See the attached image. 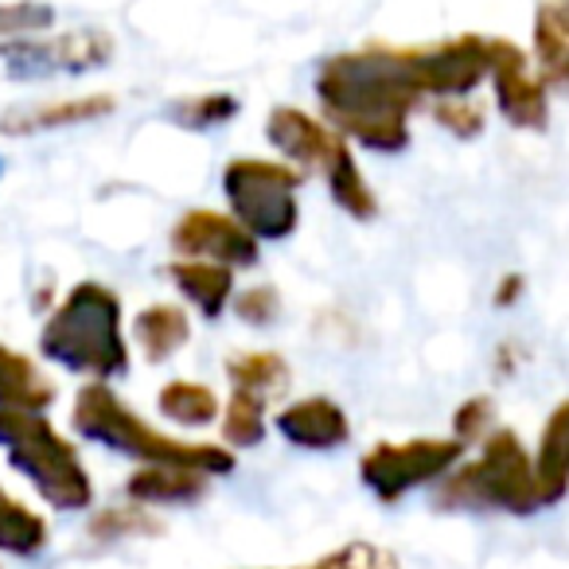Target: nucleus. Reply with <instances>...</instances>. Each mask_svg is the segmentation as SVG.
<instances>
[{
    "mask_svg": "<svg viewBox=\"0 0 569 569\" xmlns=\"http://www.w3.org/2000/svg\"><path fill=\"white\" fill-rule=\"evenodd\" d=\"M234 312H238V320H246V325H253V328L273 325L277 312H281L277 289H269V284H253V289H246V293H234Z\"/></svg>",
    "mask_w": 569,
    "mask_h": 569,
    "instance_id": "31",
    "label": "nucleus"
},
{
    "mask_svg": "<svg viewBox=\"0 0 569 569\" xmlns=\"http://www.w3.org/2000/svg\"><path fill=\"white\" fill-rule=\"evenodd\" d=\"M0 172H4V160H0Z\"/></svg>",
    "mask_w": 569,
    "mask_h": 569,
    "instance_id": "33",
    "label": "nucleus"
},
{
    "mask_svg": "<svg viewBox=\"0 0 569 569\" xmlns=\"http://www.w3.org/2000/svg\"><path fill=\"white\" fill-rule=\"evenodd\" d=\"M227 379L230 387L253 390V395L269 398L281 395L289 387V363L277 351H234L227 359Z\"/></svg>",
    "mask_w": 569,
    "mask_h": 569,
    "instance_id": "24",
    "label": "nucleus"
},
{
    "mask_svg": "<svg viewBox=\"0 0 569 569\" xmlns=\"http://www.w3.org/2000/svg\"><path fill=\"white\" fill-rule=\"evenodd\" d=\"M266 137L297 168H317L332 191V203L348 211L351 219L367 222L379 214V199L359 172L351 141L325 118H312L301 106H273L266 118Z\"/></svg>",
    "mask_w": 569,
    "mask_h": 569,
    "instance_id": "4",
    "label": "nucleus"
},
{
    "mask_svg": "<svg viewBox=\"0 0 569 569\" xmlns=\"http://www.w3.org/2000/svg\"><path fill=\"white\" fill-rule=\"evenodd\" d=\"M168 281L183 293V301H191L199 309V317L219 320L222 309L234 297V269L219 266V261H199V258H180L168 266Z\"/></svg>",
    "mask_w": 569,
    "mask_h": 569,
    "instance_id": "16",
    "label": "nucleus"
},
{
    "mask_svg": "<svg viewBox=\"0 0 569 569\" xmlns=\"http://www.w3.org/2000/svg\"><path fill=\"white\" fill-rule=\"evenodd\" d=\"M172 246L180 258H199V261H219L230 269H250L261 261V246L234 214L207 211L196 207L172 227Z\"/></svg>",
    "mask_w": 569,
    "mask_h": 569,
    "instance_id": "12",
    "label": "nucleus"
},
{
    "mask_svg": "<svg viewBox=\"0 0 569 569\" xmlns=\"http://www.w3.org/2000/svg\"><path fill=\"white\" fill-rule=\"evenodd\" d=\"M437 507H445V511H507V515L538 511L542 496H538L535 460L527 457L519 433L491 429L483 437L480 457L441 480Z\"/></svg>",
    "mask_w": 569,
    "mask_h": 569,
    "instance_id": "6",
    "label": "nucleus"
},
{
    "mask_svg": "<svg viewBox=\"0 0 569 569\" xmlns=\"http://www.w3.org/2000/svg\"><path fill=\"white\" fill-rule=\"evenodd\" d=\"M312 90L328 126L371 152H402L410 144L413 110L426 102L410 48L390 43L328 56L317 67Z\"/></svg>",
    "mask_w": 569,
    "mask_h": 569,
    "instance_id": "1",
    "label": "nucleus"
},
{
    "mask_svg": "<svg viewBox=\"0 0 569 569\" xmlns=\"http://www.w3.org/2000/svg\"><path fill=\"white\" fill-rule=\"evenodd\" d=\"M465 457L457 437H413V441H379L359 457V480L382 503H398L413 488L441 480Z\"/></svg>",
    "mask_w": 569,
    "mask_h": 569,
    "instance_id": "9",
    "label": "nucleus"
},
{
    "mask_svg": "<svg viewBox=\"0 0 569 569\" xmlns=\"http://www.w3.org/2000/svg\"><path fill=\"white\" fill-rule=\"evenodd\" d=\"M230 118H238V98L227 94V90H203V94L176 98L168 106V121L180 129H191V133H207L214 126H227Z\"/></svg>",
    "mask_w": 569,
    "mask_h": 569,
    "instance_id": "25",
    "label": "nucleus"
},
{
    "mask_svg": "<svg viewBox=\"0 0 569 569\" xmlns=\"http://www.w3.org/2000/svg\"><path fill=\"white\" fill-rule=\"evenodd\" d=\"M0 449L40 499L56 511H87L94 503V483L82 465L79 449L51 426L43 413L0 410Z\"/></svg>",
    "mask_w": 569,
    "mask_h": 569,
    "instance_id": "5",
    "label": "nucleus"
},
{
    "mask_svg": "<svg viewBox=\"0 0 569 569\" xmlns=\"http://www.w3.org/2000/svg\"><path fill=\"white\" fill-rule=\"evenodd\" d=\"M289 569H402L398 558L379 542H343L340 550H328L320 553L317 561H305V566H289Z\"/></svg>",
    "mask_w": 569,
    "mask_h": 569,
    "instance_id": "26",
    "label": "nucleus"
},
{
    "mask_svg": "<svg viewBox=\"0 0 569 569\" xmlns=\"http://www.w3.org/2000/svg\"><path fill=\"white\" fill-rule=\"evenodd\" d=\"M519 293H522V273H507L503 281H499V289H496V305H499V309H507V305L519 301Z\"/></svg>",
    "mask_w": 569,
    "mask_h": 569,
    "instance_id": "32",
    "label": "nucleus"
},
{
    "mask_svg": "<svg viewBox=\"0 0 569 569\" xmlns=\"http://www.w3.org/2000/svg\"><path fill=\"white\" fill-rule=\"evenodd\" d=\"M71 426L82 441L102 445V449L121 452V457H133L141 465H183V468H199L207 476H230L238 465L234 449H227V445L180 441V437H168L160 429H152L106 382L94 379L74 395Z\"/></svg>",
    "mask_w": 569,
    "mask_h": 569,
    "instance_id": "2",
    "label": "nucleus"
},
{
    "mask_svg": "<svg viewBox=\"0 0 569 569\" xmlns=\"http://www.w3.org/2000/svg\"><path fill=\"white\" fill-rule=\"evenodd\" d=\"M56 402L51 379L24 356L0 343V410H32L43 413Z\"/></svg>",
    "mask_w": 569,
    "mask_h": 569,
    "instance_id": "18",
    "label": "nucleus"
},
{
    "mask_svg": "<svg viewBox=\"0 0 569 569\" xmlns=\"http://www.w3.org/2000/svg\"><path fill=\"white\" fill-rule=\"evenodd\" d=\"M133 340L141 343L149 363H164L191 340V320L180 305H149V309L137 312Z\"/></svg>",
    "mask_w": 569,
    "mask_h": 569,
    "instance_id": "20",
    "label": "nucleus"
},
{
    "mask_svg": "<svg viewBox=\"0 0 569 569\" xmlns=\"http://www.w3.org/2000/svg\"><path fill=\"white\" fill-rule=\"evenodd\" d=\"M305 183V172L281 160L261 157H234L222 168V196L227 207L258 242H281L301 222L297 188Z\"/></svg>",
    "mask_w": 569,
    "mask_h": 569,
    "instance_id": "7",
    "label": "nucleus"
},
{
    "mask_svg": "<svg viewBox=\"0 0 569 569\" xmlns=\"http://www.w3.org/2000/svg\"><path fill=\"white\" fill-rule=\"evenodd\" d=\"M277 433L293 449L305 452H332L340 445H348L351 426L343 406H336L332 398L312 395V398H297L277 413Z\"/></svg>",
    "mask_w": 569,
    "mask_h": 569,
    "instance_id": "14",
    "label": "nucleus"
},
{
    "mask_svg": "<svg viewBox=\"0 0 569 569\" xmlns=\"http://www.w3.org/2000/svg\"><path fill=\"white\" fill-rule=\"evenodd\" d=\"M214 476L183 465H141L126 480V496L141 507H183L199 503L207 496V483Z\"/></svg>",
    "mask_w": 569,
    "mask_h": 569,
    "instance_id": "15",
    "label": "nucleus"
},
{
    "mask_svg": "<svg viewBox=\"0 0 569 569\" xmlns=\"http://www.w3.org/2000/svg\"><path fill=\"white\" fill-rule=\"evenodd\" d=\"M535 63L546 87H558L569 94V0H538Z\"/></svg>",
    "mask_w": 569,
    "mask_h": 569,
    "instance_id": "17",
    "label": "nucleus"
},
{
    "mask_svg": "<svg viewBox=\"0 0 569 569\" xmlns=\"http://www.w3.org/2000/svg\"><path fill=\"white\" fill-rule=\"evenodd\" d=\"M118 56V40L106 28H67V32H28L0 40V79L43 82L74 79L110 67Z\"/></svg>",
    "mask_w": 569,
    "mask_h": 569,
    "instance_id": "8",
    "label": "nucleus"
},
{
    "mask_svg": "<svg viewBox=\"0 0 569 569\" xmlns=\"http://www.w3.org/2000/svg\"><path fill=\"white\" fill-rule=\"evenodd\" d=\"M491 421H496V402L488 395H476L460 402L457 413H452V437L460 445H476L491 433Z\"/></svg>",
    "mask_w": 569,
    "mask_h": 569,
    "instance_id": "30",
    "label": "nucleus"
},
{
    "mask_svg": "<svg viewBox=\"0 0 569 569\" xmlns=\"http://www.w3.org/2000/svg\"><path fill=\"white\" fill-rule=\"evenodd\" d=\"M433 121L460 141H472L483 133V110L472 98H433Z\"/></svg>",
    "mask_w": 569,
    "mask_h": 569,
    "instance_id": "29",
    "label": "nucleus"
},
{
    "mask_svg": "<svg viewBox=\"0 0 569 569\" xmlns=\"http://www.w3.org/2000/svg\"><path fill=\"white\" fill-rule=\"evenodd\" d=\"M118 110V98L98 90V94L79 98H51V102L32 106H12L0 113V133L4 137H36V133H56V129L87 126V121H102Z\"/></svg>",
    "mask_w": 569,
    "mask_h": 569,
    "instance_id": "13",
    "label": "nucleus"
},
{
    "mask_svg": "<svg viewBox=\"0 0 569 569\" xmlns=\"http://www.w3.org/2000/svg\"><path fill=\"white\" fill-rule=\"evenodd\" d=\"M90 535L98 542H126L137 535H160V522L141 507H106L90 519Z\"/></svg>",
    "mask_w": 569,
    "mask_h": 569,
    "instance_id": "27",
    "label": "nucleus"
},
{
    "mask_svg": "<svg viewBox=\"0 0 569 569\" xmlns=\"http://www.w3.org/2000/svg\"><path fill=\"white\" fill-rule=\"evenodd\" d=\"M535 480L542 503H558L569 491V402H561L550 413L542 437H538L535 457Z\"/></svg>",
    "mask_w": 569,
    "mask_h": 569,
    "instance_id": "19",
    "label": "nucleus"
},
{
    "mask_svg": "<svg viewBox=\"0 0 569 569\" xmlns=\"http://www.w3.org/2000/svg\"><path fill=\"white\" fill-rule=\"evenodd\" d=\"M491 87H496V106L507 126L515 129H546L550 118V94L546 79L530 71V59L519 43L491 40Z\"/></svg>",
    "mask_w": 569,
    "mask_h": 569,
    "instance_id": "11",
    "label": "nucleus"
},
{
    "mask_svg": "<svg viewBox=\"0 0 569 569\" xmlns=\"http://www.w3.org/2000/svg\"><path fill=\"white\" fill-rule=\"evenodd\" d=\"M51 24H56V9L43 0H0V40L48 32Z\"/></svg>",
    "mask_w": 569,
    "mask_h": 569,
    "instance_id": "28",
    "label": "nucleus"
},
{
    "mask_svg": "<svg viewBox=\"0 0 569 569\" xmlns=\"http://www.w3.org/2000/svg\"><path fill=\"white\" fill-rule=\"evenodd\" d=\"M48 546V519L28 503L0 491V550L12 558H36Z\"/></svg>",
    "mask_w": 569,
    "mask_h": 569,
    "instance_id": "22",
    "label": "nucleus"
},
{
    "mask_svg": "<svg viewBox=\"0 0 569 569\" xmlns=\"http://www.w3.org/2000/svg\"><path fill=\"white\" fill-rule=\"evenodd\" d=\"M410 56L426 98H468L491 74V40L476 32L410 48Z\"/></svg>",
    "mask_w": 569,
    "mask_h": 569,
    "instance_id": "10",
    "label": "nucleus"
},
{
    "mask_svg": "<svg viewBox=\"0 0 569 569\" xmlns=\"http://www.w3.org/2000/svg\"><path fill=\"white\" fill-rule=\"evenodd\" d=\"M40 356L94 382L126 375L129 343L121 332V297L102 281H79L43 325Z\"/></svg>",
    "mask_w": 569,
    "mask_h": 569,
    "instance_id": "3",
    "label": "nucleus"
},
{
    "mask_svg": "<svg viewBox=\"0 0 569 569\" xmlns=\"http://www.w3.org/2000/svg\"><path fill=\"white\" fill-rule=\"evenodd\" d=\"M157 410L164 413L168 421H176V426L203 429L219 418L222 406H219V398H214V390L203 387V382L172 379V382H164V390L157 395Z\"/></svg>",
    "mask_w": 569,
    "mask_h": 569,
    "instance_id": "21",
    "label": "nucleus"
},
{
    "mask_svg": "<svg viewBox=\"0 0 569 569\" xmlns=\"http://www.w3.org/2000/svg\"><path fill=\"white\" fill-rule=\"evenodd\" d=\"M219 429H222V441L230 449H258L266 441V398L253 395V390H242L234 387L230 390V402L222 406V418H219Z\"/></svg>",
    "mask_w": 569,
    "mask_h": 569,
    "instance_id": "23",
    "label": "nucleus"
}]
</instances>
